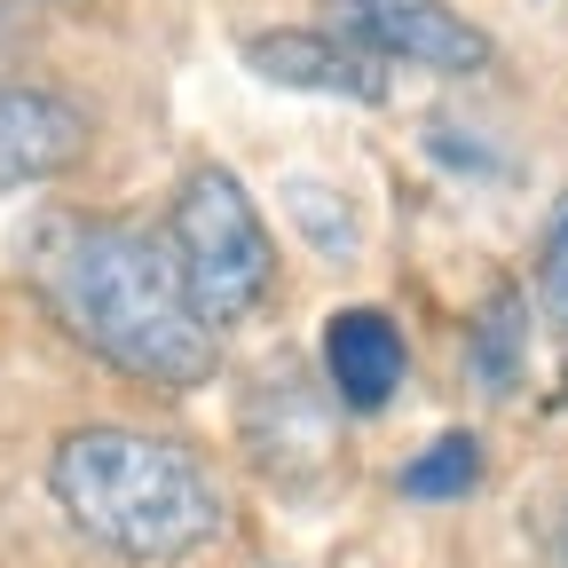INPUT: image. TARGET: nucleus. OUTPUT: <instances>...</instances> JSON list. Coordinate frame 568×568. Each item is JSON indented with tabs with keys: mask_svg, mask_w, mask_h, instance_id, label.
I'll list each match as a JSON object with an SVG mask.
<instances>
[{
	"mask_svg": "<svg viewBox=\"0 0 568 568\" xmlns=\"http://www.w3.org/2000/svg\"><path fill=\"white\" fill-rule=\"evenodd\" d=\"M32 276H40V301L63 324V339L88 347L126 387L190 395V387L213 379V364H222L213 324L190 308L182 268H174L159 230L71 213V222H55L40 237Z\"/></svg>",
	"mask_w": 568,
	"mask_h": 568,
	"instance_id": "obj_1",
	"label": "nucleus"
},
{
	"mask_svg": "<svg viewBox=\"0 0 568 568\" xmlns=\"http://www.w3.org/2000/svg\"><path fill=\"white\" fill-rule=\"evenodd\" d=\"M48 497L95 552L126 568H174L222 545L230 497L190 443L151 426H71L48 450Z\"/></svg>",
	"mask_w": 568,
	"mask_h": 568,
	"instance_id": "obj_2",
	"label": "nucleus"
},
{
	"mask_svg": "<svg viewBox=\"0 0 568 568\" xmlns=\"http://www.w3.org/2000/svg\"><path fill=\"white\" fill-rule=\"evenodd\" d=\"M159 237H166V253L182 268L190 308L213 332H230V324L268 308V293H276V237L261 222L253 190L230 166H213V159L190 166L174 182V197H166V230Z\"/></svg>",
	"mask_w": 568,
	"mask_h": 568,
	"instance_id": "obj_3",
	"label": "nucleus"
},
{
	"mask_svg": "<svg viewBox=\"0 0 568 568\" xmlns=\"http://www.w3.org/2000/svg\"><path fill=\"white\" fill-rule=\"evenodd\" d=\"M245 71L284 95H316V103H364L379 111L395 95V63H379L372 48H355L332 24H276V32H245L237 40Z\"/></svg>",
	"mask_w": 568,
	"mask_h": 568,
	"instance_id": "obj_4",
	"label": "nucleus"
},
{
	"mask_svg": "<svg viewBox=\"0 0 568 568\" xmlns=\"http://www.w3.org/2000/svg\"><path fill=\"white\" fill-rule=\"evenodd\" d=\"M332 32H347L355 48H372L379 63H418L443 80H474L489 71V32L474 17H458L450 0H332Z\"/></svg>",
	"mask_w": 568,
	"mask_h": 568,
	"instance_id": "obj_5",
	"label": "nucleus"
},
{
	"mask_svg": "<svg viewBox=\"0 0 568 568\" xmlns=\"http://www.w3.org/2000/svg\"><path fill=\"white\" fill-rule=\"evenodd\" d=\"M88 142H95V126L63 88L0 80V190H32V182L71 174L88 159Z\"/></svg>",
	"mask_w": 568,
	"mask_h": 568,
	"instance_id": "obj_6",
	"label": "nucleus"
},
{
	"mask_svg": "<svg viewBox=\"0 0 568 568\" xmlns=\"http://www.w3.org/2000/svg\"><path fill=\"white\" fill-rule=\"evenodd\" d=\"M403 372H410V339L387 308H332L324 316V379H332L339 410L379 418L395 403Z\"/></svg>",
	"mask_w": 568,
	"mask_h": 568,
	"instance_id": "obj_7",
	"label": "nucleus"
},
{
	"mask_svg": "<svg viewBox=\"0 0 568 568\" xmlns=\"http://www.w3.org/2000/svg\"><path fill=\"white\" fill-rule=\"evenodd\" d=\"M466 364L481 379V395H514L521 387V364H529V301L514 293H489L466 324Z\"/></svg>",
	"mask_w": 568,
	"mask_h": 568,
	"instance_id": "obj_8",
	"label": "nucleus"
},
{
	"mask_svg": "<svg viewBox=\"0 0 568 568\" xmlns=\"http://www.w3.org/2000/svg\"><path fill=\"white\" fill-rule=\"evenodd\" d=\"M481 466H489V450H481L474 426H443L418 458L395 466V489L410 497V506H458V497L481 489Z\"/></svg>",
	"mask_w": 568,
	"mask_h": 568,
	"instance_id": "obj_9",
	"label": "nucleus"
},
{
	"mask_svg": "<svg viewBox=\"0 0 568 568\" xmlns=\"http://www.w3.org/2000/svg\"><path fill=\"white\" fill-rule=\"evenodd\" d=\"M284 213H301V237L324 253V261H355L364 253V230H355V205L339 190H316V182H284Z\"/></svg>",
	"mask_w": 568,
	"mask_h": 568,
	"instance_id": "obj_10",
	"label": "nucleus"
},
{
	"mask_svg": "<svg viewBox=\"0 0 568 568\" xmlns=\"http://www.w3.org/2000/svg\"><path fill=\"white\" fill-rule=\"evenodd\" d=\"M537 308L568 332V197H552V222L537 245Z\"/></svg>",
	"mask_w": 568,
	"mask_h": 568,
	"instance_id": "obj_11",
	"label": "nucleus"
},
{
	"mask_svg": "<svg viewBox=\"0 0 568 568\" xmlns=\"http://www.w3.org/2000/svg\"><path fill=\"white\" fill-rule=\"evenodd\" d=\"M545 568H568V489L545 506Z\"/></svg>",
	"mask_w": 568,
	"mask_h": 568,
	"instance_id": "obj_12",
	"label": "nucleus"
}]
</instances>
